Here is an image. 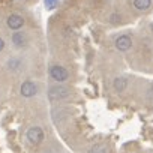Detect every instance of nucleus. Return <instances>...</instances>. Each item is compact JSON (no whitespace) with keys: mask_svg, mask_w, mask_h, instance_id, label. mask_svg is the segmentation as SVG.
<instances>
[{"mask_svg":"<svg viewBox=\"0 0 153 153\" xmlns=\"http://www.w3.org/2000/svg\"><path fill=\"white\" fill-rule=\"evenodd\" d=\"M44 3H45V6H47V9H54L57 5H59V0H44Z\"/></svg>","mask_w":153,"mask_h":153,"instance_id":"obj_13","label":"nucleus"},{"mask_svg":"<svg viewBox=\"0 0 153 153\" xmlns=\"http://www.w3.org/2000/svg\"><path fill=\"white\" fill-rule=\"evenodd\" d=\"M8 23V27L11 30H20L23 26H24V18L20 15V14H11L6 20Z\"/></svg>","mask_w":153,"mask_h":153,"instance_id":"obj_5","label":"nucleus"},{"mask_svg":"<svg viewBox=\"0 0 153 153\" xmlns=\"http://www.w3.org/2000/svg\"><path fill=\"white\" fill-rule=\"evenodd\" d=\"M114 45H116V48L119 50V51H128L131 47H132V39L128 36V35H122V36H119L116 41H114Z\"/></svg>","mask_w":153,"mask_h":153,"instance_id":"obj_6","label":"nucleus"},{"mask_svg":"<svg viewBox=\"0 0 153 153\" xmlns=\"http://www.w3.org/2000/svg\"><path fill=\"white\" fill-rule=\"evenodd\" d=\"M12 44L17 47V48H23L27 45V36L23 33V32H15L12 35Z\"/></svg>","mask_w":153,"mask_h":153,"instance_id":"obj_7","label":"nucleus"},{"mask_svg":"<svg viewBox=\"0 0 153 153\" xmlns=\"http://www.w3.org/2000/svg\"><path fill=\"white\" fill-rule=\"evenodd\" d=\"M50 75H51V78L57 83H65L69 78V72L66 71V68H63L60 65H53L50 68Z\"/></svg>","mask_w":153,"mask_h":153,"instance_id":"obj_2","label":"nucleus"},{"mask_svg":"<svg viewBox=\"0 0 153 153\" xmlns=\"http://www.w3.org/2000/svg\"><path fill=\"white\" fill-rule=\"evenodd\" d=\"M87 153H108V147L105 144H95Z\"/></svg>","mask_w":153,"mask_h":153,"instance_id":"obj_10","label":"nucleus"},{"mask_svg":"<svg viewBox=\"0 0 153 153\" xmlns=\"http://www.w3.org/2000/svg\"><path fill=\"white\" fill-rule=\"evenodd\" d=\"M20 93H21V96H24V98H33V96H36V93H38V86H36L33 81L27 80V81H24V83L21 84Z\"/></svg>","mask_w":153,"mask_h":153,"instance_id":"obj_4","label":"nucleus"},{"mask_svg":"<svg viewBox=\"0 0 153 153\" xmlns=\"http://www.w3.org/2000/svg\"><path fill=\"white\" fill-rule=\"evenodd\" d=\"M71 96V89L66 86H53L48 90V98L53 102H59L63 99H68Z\"/></svg>","mask_w":153,"mask_h":153,"instance_id":"obj_1","label":"nucleus"},{"mask_svg":"<svg viewBox=\"0 0 153 153\" xmlns=\"http://www.w3.org/2000/svg\"><path fill=\"white\" fill-rule=\"evenodd\" d=\"M113 87H114L116 92H125L126 87H128V80L123 78V76H117L113 83Z\"/></svg>","mask_w":153,"mask_h":153,"instance_id":"obj_8","label":"nucleus"},{"mask_svg":"<svg viewBox=\"0 0 153 153\" xmlns=\"http://www.w3.org/2000/svg\"><path fill=\"white\" fill-rule=\"evenodd\" d=\"M3 48H5V41L0 38V51H3Z\"/></svg>","mask_w":153,"mask_h":153,"instance_id":"obj_14","label":"nucleus"},{"mask_svg":"<svg viewBox=\"0 0 153 153\" xmlns=\"http://www.w3.org/2000/svg\"><path fill=\"white\" fill-rule=\"evenodd\" d=\"M146 102L149 105H153V83L149 86V89L146 92Z\"/></svg>","mask_w":153,"mask_h":153,"instance_id":"obj_11","label":"nucleus"},{"mask_svg":"<svg viewBox=\"0 0 153 153\" xmlns=\"http://www.w3.org/2000/svg\"><path fill=\"white\" fill-rule=\"evenodd\" d=\"M8 66H9V69H18V68L21 66V62H20L18 59H11V60L8 62Z\"/></svg>","mask_w":153,"mask_h":153,"instance_id":"obj_12","label":"nucleus"},{"mask_svg":"<svg viewBox=\"0 0 153 153\" xmlns=\"http://www.w3.org/2000/svg\"><path fill=\"white\" fill-rule=\"evenodd\" d=\"M152 5V0H134V6L138 11H147Z\"/></svg>","mask_w":153,"mask_h":153,"instance_id":"obj_9","label":"nucleus"},{"mask_svg":"<svg viewBox=\"0 0 153 153\" xmlns=\"http://www.w3.org/2000/svg\"><path fill=\"white\" fill-rule=\"evenodd\" d=\"M27 140H29L30 144H35V146L41 144L42 140H44V131H42L39 126L30 128V129L27 131Z\"/></svg>","mask_w":153,"mask_h":153,"instance_id":"obj_3","label":"nucleus"}]
</instances>
